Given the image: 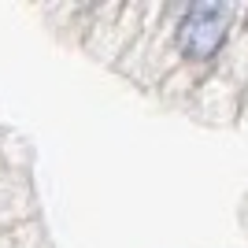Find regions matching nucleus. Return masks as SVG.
Here are the masks:
<instances>
[{
  "instance_id": "nucleus-1",
  "label": "nucleus",
  "mask_w": 248,
  "mask_h": 248,
  "mask_svg": "<svg viewBox=\"0 0 248 248\" xmlns=\"http://www.w3.org/2000/svg\"><path fill=\"white\" fill-rule=\"evenodd\" d=\"M226 26H230V8L226 4H193L186 11V19L178 26V45L189 60H207L215 56L222 37H226Z\"/></svg>"
}]
</instances>
